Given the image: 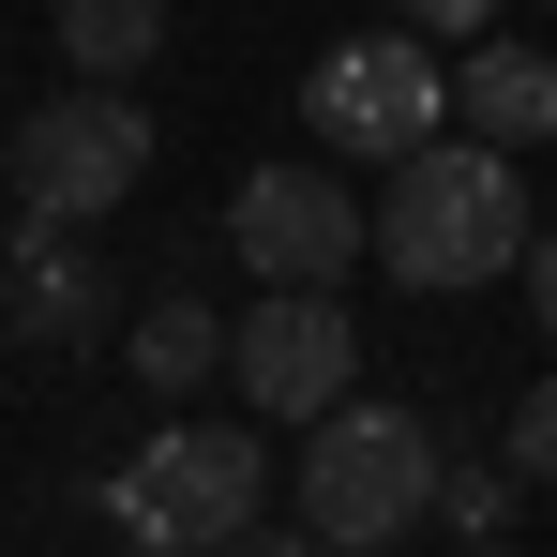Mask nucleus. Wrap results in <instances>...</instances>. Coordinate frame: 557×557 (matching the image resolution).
Returning <instances> with one entry per match:
<instances>
[{"label":"nucleus","instance_id":"obj_1","mask_svg":"<svg viewBox=\"0 0 557 557\" xmlns=\"http://www.w3.org/2000/svg\"><path fill=\"white\" fill-rule=\"evenodd\" d=\"M528 242H543V226H528V166H512L497 136H467V121L422 136V151L376 182V272L392 286H437V301H453V286L528 272Z\"/></svg>","mask_w":557,"mask_h":557},{"label":"nucleus","instance_id":"obj_2","mask_svg":"<svg viewBox=\"0 0 557 557\" xmlns=\"http://www.w3.org/2000/svg\"><path fill=\"white\" fill-rule=\"evenodd\" d=\"M437 422L422 407H376V392H347V407H317L301 422V528L332 557H376L407 543V528H437Z\"/></svg>","mask_w":557,"mask_h":557},{"label":"nucleus","instance_id":"obj_3","mask_svg":"<svg viewBox=\"0 0 557 557\" xmlns=\"http://www.w3.org/2000/svg\"><path fill=\"white\" fill-rule=\"evenodd\" d=\"M136 182H151V106L106 91V76L46 91L15 136H0V196H15V226H106Z\"/></svg>","mask_w":557,"mask_h":557},{"label":"nucleus","instance_id":"obj_4","mask_svg":"<svg viewBox=\"0 0 557 557\" xmlns=\"http://www.w3.org/2000/svg\"><path fill=\"white\" fill-rule=\"evenodd\" d=\"M301 136L332 151V166H407L422 136H453V61H437V30H347V46H317V76H301Z\"/></svg>","mask_w":557,"mask_h":557},{"label":"nucleus","instance_id":"obj_5","mask_svg":"<svg viewBox=\"0 0 557 557\" xmlns=\"http://www.w3.org/2000/svg\"><path fill=\"white\" fill-rule=\"evenodd\" d=\"M257 497H272V453H257V422H166L151 453L106 482V528L136 557H211L257 528Z\"/></svg>","mask_w":557,"mask_h":557},{"label":"nucleus","instance_id":"obj_6","mask_svg":"<svg viewBox=\"0 0 557 557\" xmlns=\"http://www.w3.org/2000/svg\"><path fill=\"white\" fill-rule=\"evenodd\" d=\"M226 242H242V272H257V286H347V272L376 257V211L332 182V166H242Z\"/></svg>","mask_w":557,"mask_h":557},{"label":"nucleus","instance_id":"obj_7","mask_svg":"<svg viewBox=\"0 0 557 557\" xmlns=\"http://www.w3.org/2000/svg\"><path fill=\"white\" fill-rule=\"evenodd\" d=\"M226 376H242V407L317 422V407H347V392H362V317H347L332 286H257V301H242V332H226Z\"/></svg>","mask_w":557,"mask_h":557},{"label":"nucleus","instance_id":"obj_8","mask_svg":"<svg viewBox=\"0 0 557 557\" xmlns=\"http://www.w3.org/2000/svg\"><path fill=\"white\" fill-rule=\"evenodd\" d=\"M15 332H30V347H91V332H106L91 226H15Z\"/></svg>","mask_w":557,"mask_h":557},{"label":"nucleus","instance_id":"obj_9","mask_svg":"<svg viewBox=\"0 0 557 557\" xmlns=\"http://www.w3.org/2000/svg\"><path fill=\"white\" fill-rule=\"evenodd\" d=\"M453 121H467V136H497V151H543V136H557V61L482 30V46L453 61Z\"/></svg>","mask_w":557,"mask_h":557},{"label":"nucleus","instance_id":"obj_10","mask_svg":"<svg viewBox=\"0 0 557 557\" xmlns=\"http://www.w3.org/2000/svg\"><path fill=\"white\" fill-rule=\"evenodd\" d=\"M211 376H226V317H211L196 286H166V301L136 317V392H166V407H182V392H211Z\"/></svg>","mask_w":557,"mask_h":557},{"label":"nucleus","instance_id":"obj_11","mask_svg":"<svg viewBox=\"0 0 557 557\" xmlns=\"http://www.w3.org/2000/svg\"><path fill=\"white\" fill-rule=\"evenodd\" d=\"M61 61L106 76V91H136L166 61V0H61Z\"/></svg>","mask_w":557,"mask_h":557},{"label":"nucleus","instance_id":"obj_12","mask_svg":"<svg viewBox=\"0 0 557 557\" xmlns=\"http://www.w3.org/2000/svg\"><path fill=\"white\" fill-rule=\"evenodd\" d=\"M512 497H528V467H512V453H497V467H482V453L437 467V528H467V543H497V528H512Z\"/></svg>","mask_w":557,"mask_h":557},{"label":"nucleus","instance_id":"obj_13","mask_svg":"<svg viewBox=\"0 0 557 557\" xmlns=\"http://www.w3.org/2000/svg\"><path fill=\"white\" fill-rule=\"evenodd\" d=\"M497 453L528 467V482H557V376H543V392H528V407H512V437H497Z\"/></svg>","mask_w":557,"mask_h":557},{"label":"nucleus","instance_id":"obj_14","mask_svg":"<svg viewBox=\"0 0 557 557\" xmlns=\"http://www.w3.org/2000/svg\"><path fill=\"white\" fill-rule=\"evenodd\" d=\"M392 15H407V30H437V46H482V30H497V0H392Z\"/></svg>","mask_w":557,"mask_h":557},{"label":"nucleus","instance_id":"obj_15","mask_svg":"<svg viewBox=\"0 0 557 557\" xmlns=\"http://www.w3.org/2000/svg\"><path fill=\"white\" fill-rule=\"evenodd\" d=\"M211 557H332L317 528H242V543H211Z\"/></svg>","mask_w":557,"mask_h":557},{"label":"nucleus","instance_id":"obj_16","mask_svg":"<svg viewBox=\"0 0 557 557\" xmlns=\"http://www.w3.org/2000/svg\"><path fill=\"white\" fill-rule=\"evenodd\" d=\"M528 317H543V347H557V226L528 242Z\"/></svg>","mask_w":557,"mask_h":557},{"label":"nucleus","instance_id":"obj_17","mask_svg":"<svg viewBox=\"0 0 557 557\" xmlns=\"http://www.w3.org/2000/svg\"><path fill=\"white\" fill-rule=\"evenodd\" d=\"M0 317H15V257H0Z\"/></svg>","mask_w":557,"mask_h":557},{"label":"nucleus","instance_id":"obj_18","mask_svg":"<svg viewBox=\"0 0 557 557\" xmlns=\"http://www.w3.org/2000/svg\"><path fill=\"white\" fill-rule=\"evenodd\" d=\"M467 557H512V543H467Z\"/></svg>","mask_w":557,"mask_h":557},{"label":"nucleus","instance_id":"obj_19","mask_svg":"<svg viewBox=\"0 0 557 557\" xmlns=\"http://www.w3.org/2000/svg\"><path fill=\"white\" fill-rule=\"evenodd\" d=\"M543 15H557V0H543Z\"/></svg>","mask_w":557,"mask_h":557}]
</instances>
